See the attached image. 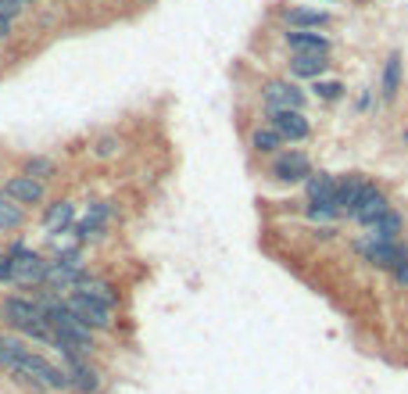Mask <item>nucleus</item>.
Masks as SVG:
<instances>
[{"mask_svg": "<svg viewBox=\"0 0 408 394\" xmlns=\"http://www.w3.org/2000/svg\"><path fill=\"white\" fill-rule=\"evenodd\" d=\"M287 43L294 54H330V40L316 29H297V33H287Z\"/></svg>", "mask_w": 408, "mask_h": 394, "instance_id": "12", "label": "nucleus"}, {"mask_svg": "<svg viewBox=\"0 0 408 394\" xmlns=\"http://www.w3.org/2000/svg\"><path fill=\"white\" fill-rule=\"evenodd\" d=\"M22 172H25V176H33V179H40V183H43V179H50V176H54V162H50V158H29Z\"/></svg>", "mask_w": 408, "mask_h": 394, "instance_id": "23", "label": "nucleus"}, {"mask_svg": "<svg viewBox=\"0 0 408 394\" xmlns=\"http://www.w3.org/2000/svg\"><path fill=\"white\" fill-rule=\"evenodd\" d=\"M8 33H11V18H8V15H0V40H4Z\"/></svg>", "mask_w": 408, "mask_h": 394, "instance_id": "29", "label": "nucleus"}, {"mask_svg": "<svg viewBox=\"0 0 408 394\" xmlns=\"http://www.w3.org/2000/svg\"><path fill=\"white\" fill-rule=\"evenodd\" d=\"M76 290H79V294H86V297H93V301H101V305H108V309H115V305H118V294H115V290H111V283H104V280L79 276Z\"/></svg>", "mask_w": 408, "mask_h": 394, "instance_id": "16", "label": "nucleus"}, {"mask_svg": "<svg viewBox=\"0 0 408 394\" xmlns=\"http://www.w3.org/2000/svg\"><path fill=\"white\" fill-rule=\"evenodd\" d=\"M47 258L36 255V251H25V248H15L11 251V283L18 287H36L47 280Z\"/></svg>", "mask_w": 408, "mask_h": 394, "instance_id": "1", "label": "nucleus"}, {"mask_svg": "<svg viewBox=\"0 0 408 394\" xmlns=\"http://www.w3.org/2000/svg\"><path fill=\"white\" fill-rule=\"evenodd\" d=\"M272 176L279 179V183H301V179L311 176V162H308V155H301V150H283V155L272 162Z\"/></svg>", "mask_w": 408, "mask_h": 394, "instance_id": "7", "label": "nucleus"}, {"mask_svg": "<svg viewBox=\"0 0 408 394\" xmlns=\"http://www.w3.org/2000/svg\"><path fill=\"white\" fill-rule=\"evenodd\" d=\"M287 25H294V29H323V25H330V15L316 11V8H290Z\"/></svg>", "mask_w": 408, "mask_h": 394, "instance_id": "19", "label": "nucleus"}, {"mask_svg": "<svg viewBox=\"0 0 408 394\" xmlns=\"http://www.w3.org/2000/svg\"><path fill=\"white\" fill-rule=\"evenodd\" d=\"M69 309H72V312H76L90 330H111V326H115L111 309H108V305H101V301H93V297H86V294H79V290H72Z\"/></svg>", "mask_w": 408, "mask_h": 394, "instance_id": "2", "label": "nucleus"}, {"mask_svg": "<svg viewBox=\"0 0 408 394\" xmlns=\"http://www.w3.org/2000/svg\"><path fill=\"white\" fill-rule=\"evenodd\" d=\"M0 194H4V187H0Z\"/></svg>", "mask_w": 408, "mask_h": 394, "instance_id": "31", "label": "nucleus"}, {"mask_svg": "<svg viewBox=\"0 0 408 394\" xmlns=\"http://www.w3.org/2000/svg\"><path fill=\"white\" fill-rule=\"evenodd\" d=\"M269 118H272V129H276L279 136H283V140H290V143H297V140H304V136L311 133L308 118H304L301 111L283 108V111H269Z\"/></svg>", "mask_w": 408, "mask_h": 394, "instance_id": "8", "label": "nucleus"}, {"mask_svg": "<svg viewBox=\"0 0 408 394\" xmlns=\"http://www.w3.org/2000/svg\"><path fill=\"white\" fill-rule=\"evenodd\" d=\"M279 143H283V136H279L272 126H269V129H255V133H251V147H255V150H262V155H269V150H276Z\"/></svg>", "mask_w": 408, "mask_h": 394, "instance_id": "22", "label": "nucleus"}, {"mask_svg": "<svg viewBox=\"0 0 408 394\" xmlns=\"http://www.w3.org/2000/svg\"><path fill=\"white\" fill-rule=\"evenodd\" d=\"M311 90H316L323 101H337V97L344 94V86H340L337 79H316V86H311Z\"/></svg>", "mask_w": 408, "mask_h": 394, "instance_id": "25", "label": "nucleus"}, {"mask_svg": "<svg viewBox=\"0 0 408 394\" xmlns=\"http://www.w3.org/2000/svg\"><path fill=\"white\" fill-rule=\"evenodd\" d=\"M22 204L11 201L8 194H0V230H18L22 226Z\"/></svg>", "mask_w": 408, "mask_h": 394, "instance_id": "21", "label": "nucleus"}, {"mask_svg": "<svg viewBox=\"0 0 408 394\" xmlns=\"http://www.w3.org/2000/svg\"><path fill=\"white\" fill-rule=\"evenodd\" d=\"M65 358V373H69V384L76 394H97L101 391V373L90 366L83 355H61Z\"/></svg>", "mask_w": 408, "mask_h": 394, "instance_id": "6", "label": "nucleus"}, {"mask_svg": "<svg viewBox=\"0 0 408 394\" xmlns=\"http://www.w3.org/2000/svg\"><path fill=\"white\" fill-rule=\"evenodd\" d=\"M398 90H401V54H391L384 65V97L394 101Z\"/></svg>", "mask_w": 408, "mask_h": 394, "instance_id": "20", "label": "nucleus"}, {"mask_svg": "<svg viewBox=\"0 0 408 394\" xmlns=\"http://www.w3.org/2000/svg\"><path fill=\"white\" fill-rule=\"evenodd\" d=\"M398 233H401V216L387 208L376 223H369V237H365V244H384V240H398Z\"/></svg>", "mask_w": 408, "mask_h": 394, "instance_id": "14", "label": "nucleus"}, {"mask_svg": "<svg viewBox=\"0 0 408 394\" xmlns=\"http://www.w3.org/2000/svg\"><path fill=\"white\" fill-rule=\"evenodd\" d=\"M304 190H308V201H333V190H337V179L330 172H311L304 179Z\"/></svg>", "mask_w": 408, "mask_h": 394, "instance_id": "18", "label": "nucleus"}, {"mask_svg": "<svg viewBox=\"0 0 408 394\" xmlns=\"http://www.w3.org/2000/svg\"><path fill=\"white\" fill-rule=\"evenodd\" d=\"M326 69H330L326 54H297L294 62H290V72H294L297 79H323Z\"/></svg>", "mask_w": 408, "mask_h": 394, "instance_id": "15", "label": "nucleus"}, {"mask_svg": "<svg viewBox=\"0 0 408 394\" xmlns=\"http://www.w3.org/2000/svg\"><path fill=\"white\" fill-rule=\"evenodd\" d=\"M11 4H18V8H25V4H33V0H11Z\"/></svg>", "mask_w": 408, "mask_h": 394, "instance_id": "30", "label": "nucleus"}, {"mask_svg": "<svg viewBox=\"0 0 408 394\" xmlns=\"http://www.w3.org/2000/svg\"><path fill=\"white\" fill-rule=\"evenodd\" d=\"M0 316H4V323H11L18 333L25 326H33V323H43V309H40V301L33 297H4V305H0Z\"/></svg>", "mask_w": 408, "mask_h": 394, "instance_id": "3", "label": "nucleus"}, {"mask_svg": "<svg viewBox=\"0 0 408 394\" xmlns=\"http://www.w3.org/2000/svg\"><path fill=\"white\" fill-rule=\"evenodd\" d=\"M340 211L333 208V201H311L308 204V219L311 223H330V219H337Z\"/></svg>", "mask_w": 408, "mask_h": 394, "instance_id": "24", "label": "nucleus"}, {"mask_svg": "<svg viewBox=\"0 0 408 394\" xmlns=\"http://www.w3.org/2000/svg\"><path fill=\"white\" fill-rule=\"evenodd\" d=\"M394 280H398V287H408V251H405L401 262L394 265Z\"/></svg>", "mask_w": 408, "mask_h": 394, "instance_id": "27", "label": "nucleus"}, {"mask_svg": "<svg viewBox=\"0 0 408 394\" xmlns=\"http://www.w3.org/2000/svg\"><path fill=\"white\" fill-rule=\"evenodd\" d=\"M262 101H265V108L269 111H283V108H290V111H301L304 108V90L297 86V83H269L265 90H262Z\"/></svg>", "mask_w": 408, "mask_h": 394, "instance_id": "4", "label": "nucleus"}, {"mask_svg": "<svg viewBox=\"0 0 408 394\" xmlns=\"http://www.w3.org/2000/svg\"><path fill=\"white\" fill-rule=\"evenodd\" d=\"M72 219H76V204L72 201H57V204H50L47 208V233H65L69 226H72Z\"/></svg>", "mask_w": 408, "mask_h": 394, "instance_id": "17", "label": "nucleus"}, {"mask_svg": "<svg viewBox=\"0 0 408 394\" xmlns=\"http://www.w3.org/2000/svg\"><path fill=\"white\" fill-rule=\"evenodd\" d=\"M79 276H83V258H79V251H65L57 262L47 265V280L43 283H50L57 290H69V287L79 283Z\"/></svg>", "mask_w": 408, "mask_h": 394, "instance_id": "5", "label": "nucleus"}, {"mask_svg": "<svg viewBox=\"0 0 408 394\" xmlns=\"http://www.w3.org/2000/svg\"><path fill=\"white\" fill-rule=\"evenodd\" d=\"M4 194L11 197V201H18V204H40L43 197H47V190H43V183L40 179H33V176H11L8 183H4Z\"/></svg>", "mask_w": 408, "mask_h": 394, "instance_id": "10", "label": "nucleus"}, {"mask_svg": "<svg viewBox=\"0 0 408 394\" xmlns=\"http://www.w3.org/2000/svg\"><path fill=\"white\" fill-rule=\"evenodd\" d=\"M387 208H391V204H387V194L365 183V190H362L358 204L351 208V219H355V223H362V226H369V223H376V219H380Z\"/></svg>", "mask_w": 408, "mask_h": 394, "instance_id": "9", "label": "nucleus"}, {"mask_svg": "<svg viewBox=\"0 0 408 394\" xmlns=\"http://www.w3.org/2000/svg\"><path fill=\"white\" fill-rule=\"evenodd\" d=\"M358 251L372 262V265H380V269H394L398 262H401V255H405V248L398 244V240H384V244H358Z\"/></svg>", "mask_w": 408, "mask_h": 394, "instance_id": "11", "label": "nucleus"}, {"mask_svg": "<svg viewBox=\"0 0 408 394\" xmlns=\"http://www.w3.org/2000/svg\"><path fill=\"white\" fill-rule=\"evenodd\" d=\"M362 190H365V179L348 176V179H344V183H337V190H333V208L340 211V216H351V208L358 204Z\"/></svg>", "mask_w": 408, "mask_h": 394, "instance_id": "13", "label": "nucleus"}, {"mask_svg": "<svg viewBox=\"0 0 408 394\" xmlns=\"http://www.w3.org/2000/svg\"><path fill=\"white\" fill-rule=\"evenodd\" d=\"M0 283H11V255H0Z\"/></svg>", "mask_w": 408, "mask_h": 394, "instance_id": "28", "label": "nucleus"}, {"mask_svg": "<svg viewBox=\"0 0 408 394\" xmlns=\"http://www.w3.org/2000/svg\"><path fill=\"white\" fill-rule=\"evenodd\" d=\"M118 147H122V143H118V136H111V133H108V136H101V140H97L93 155H97V158H111V155H118Z\"/></svg>", "mask_w": 408, "mask_h": 394, "instance_id": "26", "label": "nucleus"}]
</instances>
